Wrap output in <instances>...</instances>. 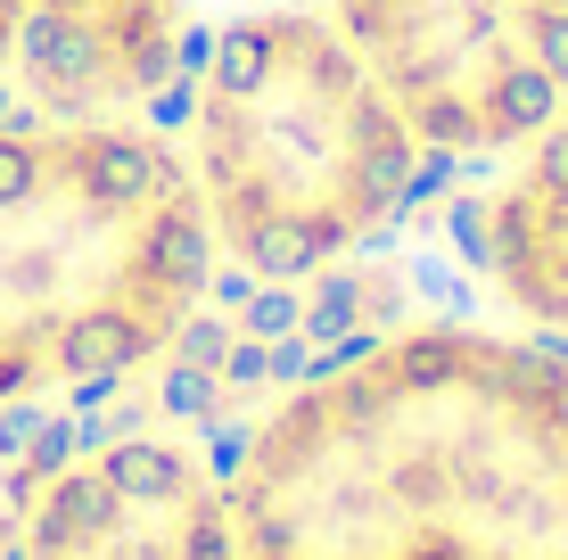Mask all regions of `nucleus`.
Wrapping results in <instances>:
<instances>
[{"label": "nucleus", "mask_w": 568, "mask_h": 560, "mask_svg": "<svg viewBox=\"0 0 568 560\" xmlns=\"http://www.w3.org/2000/svg\"><path fill=\"white\" fill-rule=\"evenodd\" d=\"M231 560H568V346L404 322L297 371L223 461Z\"/></svg>", "instance_id": "nucleus-1"}, {"label": "nucleus", "mask_w": 568, "mask_h": 560, "mask_svg": "<svg viewBox=\"0 0 568 560\" xmlns=\"http://www.w3.org/2000/svg\"><path fill=\"white\" fill-rule=\"evenodd\" d=\"M214 273L322 281L413 215L428 149L322 0H247L199 26L165 91Z\"/></svg>", "instance_id": "nucleus-2"}, {"label": "nucleus", "mask_w": 568, "mask_h": 560, "mask_svg": "<svg viewBox=\"0 0 568 560\" xmlns=\"http://www.w3.org/2000/svg\"><path fill=\"white\" fill-rule=\"evenodd\" d=\"M214 247L156 115H0V413L91 404L190 338Z\"/></svg>", "instance_id": "nucleus-3"}, {"label": "nucleus", "mask_w": 568, "mask_h": 560, "mask_svg": "<svg viewBox=\"0 0 568 560\" xmlns=\"http://www.w3.org/2000/svg\"><path fill=\"white\" fill-rule=\"evenodd\" d=\"M428 165H495L568 108V0H322Z\"/></svg>", "instance_id": "nucleus-4"}, {"label": "nucleus", "mask_w": 568, "mask_h": 560, "mask_svg": "<svg viewBox=\"0 0 568 560\" xmlns=\"http://www.w3.org/2000/svg\"><path fill=\"white\" fill-rule=\"evenodd\" d=\"M9 560H231L223 470L173 437H108L58 454L26 495Z\"/></svg>", "instance_id": "nucleus-5"}, {"label": "nucleus", "mask_w": 568, "mask_h": 560, "mask_svg": "<svg viewBox=\"0 0 568 560\" xmlns=\"http://www.w3.org/2000/svg\"><path fill=\"white\" fill-rule=\"evenodd\" d=\"M462 264L511 330L568 346V108L478 165L462 198Z\"/></svg>", "instance_id": "nucleus-6"}]
</instances>
